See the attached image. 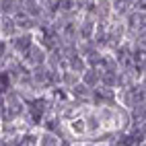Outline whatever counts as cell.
<instances>
[{"instance_id":"4","label":"cell","mask_w":146,"mask_h":146,"mask_svg":"<svg viewBox=\"0 0 146 146\" xmlns=\"http://www.w3.org/2000/svg\"><path fill=\"white\" fill-rule=\"evenodd\" d=\"M70 66H72V70H82V68H84V62L80 60V58H72Z\"/></svg>"},{"instance_id":"2","label":"cell","mask_w":146,"mask_h":146,"mask_svg":"<svg viewBox=\"0 0 146 146\" xmlns=\"http://www.w3.org/2000/svg\"><path fill=\"white\" fill-rule=\"evenodd\" d=\"M15 45L19 47V50H29V47H31V37H29V35H27V37H25V35L19 37V41H17Z\"/></svg>"},{"instance_id":"5","label":"cell","mask_w":146,"mask_h":146,"mask_svg":"<svg viewBox=\"0 0 146 146\" xmlns=\"http://www.w3.org/2000/svg\"><path fill=\"white\" fill-rule=\"evenodd\" d=\"M58 6H60L62 11H68V8H72V0H60Z\"/></svg>"},{"instance_id":"3","label":"cell","mask_w":146,"mask_h":146,"mask_svg":"<svg viewBox=\"0 0 146 146\" xmlns=\"http://www.w3.org/2000/svg\"><path fill=\"white\" fill-rule=\"evenodd\" d=\"M2 29H4V35H8V33H11L13 31V29H15V21H13V19H8V17H4L2 19Z\"/></svg>"},{"instance_id":"7","label":"cell","mask_w":146,"mask_h":146,"mask_svg":"<svg viewBox=\"0 0 146 146\" xmlns=\"http://www.w3.org/2000/svg\"><path fill=\"white\" fill-rule=\"evenodd\" d=\"M103 82H105V84H115V76H113V72H111V74H105V76H103Z\"/></svg>"},{"instance_id":"6","label":"cell","mask_w":146,"mask_h":146,"mask_svg":"<svg viewBox=\"0 0 146 146\" xmlns=\"http://www.w3.org/2000/svg\"><path fill=\"white\" fill-rule=\"evenodd\" d=\"M31 52H33V60H35V62H41V60H43V58H41V50H39V47H33Z\"/></svg>"},{"instance_id":"1","label":"cell","mask_w":146,"mask_h":146,"mask_svg":"<svg viewBox=\"0 0 146 146\" xmlns=\"http://www.w3.org/2000/svg\"><path fill=\"white\" fill-rule=\"evenodd\" d=\"M84 82H86V84H97V82H99V72L89 70V72L84 74Z\"/></svg>"}]
</instances>
